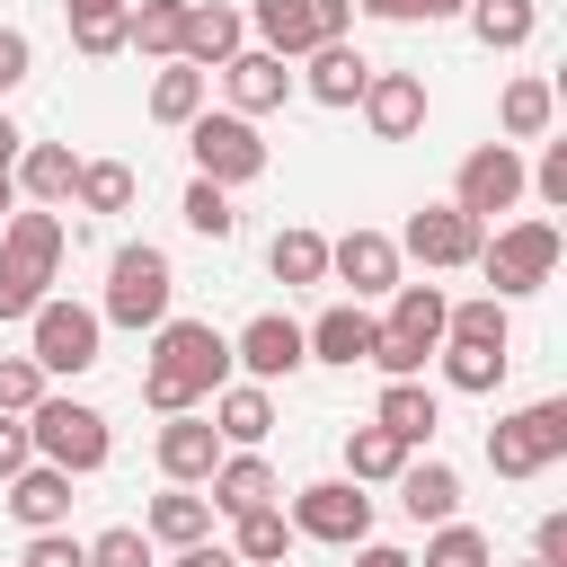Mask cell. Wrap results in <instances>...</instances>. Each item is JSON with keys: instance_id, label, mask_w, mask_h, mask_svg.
<instances>
[{"instance_id": "obj_46", "label": "cell", "mask_w": 567, "mask_h": 567, "mask_svg": "<svg viewBox=\"0 0 567 567\" xmlns=\"http://www.w3.org/2000/svg\"><path fill=\"white\" fill-rule=\"evenodd\" d=\"M18 567H89V540H71V523L62 532H27Z\"/></svg>"}, {"instance_id": "obj_51", "label": "cell", "mask_w": 567, "mask_h": 567, "mask_svg": "<svg viewBox=\"0 0 567 567\" xmlns=\"http://www.w3.org/2000/svg\"><path fill=\"white\" fill-rule=\"evenodd\" d=\"M354 9H363V18H390V27H408V18H416V0H354Z\"/></svg>"}, {"instance_id": "obj_26", "label": "cell", "mask_w": 567, "mask_h": 567, "mask_svg": "<svg viewBox=\"0 0 567 567\" xmlns=\"http://www.w3.org/2000/svg\"><path fill=\"white\" fill-rule=\"evenodd\" d=\"M496 124H505V142H514V151H523V142H549V124H558V89H549L540 71L505 80V97H496Z\"/></svg>"}, {"instance_id": "obj_13", "label": "cell", "mask_w": 567, "mask_h": 567, "mask_svg": "<svg viewBox=\"0 0 567 567\" xmlns=\"http://www.w3.org/2000/svg\"><path fill=\"white\" fill-rule=\"evenodd\" d=\"M399 266H408V257H399V239H390V230H346V239H328V275H337L354 301L399 292V284H408Z\"/></svg>"}, {"instance_id": "obj_28", "label": "cell", "mask_w": 567, "mask_h": 567, "mask_svg": "<svg viewBox=\"0 0 567 567\" xmlns=\"http://www.w3.org/2000/svg\"><path fill=\"white\" fill-rule=\"evenodd\" d=\"M142 532H151V549H195V540H213V505L195 487H159L151 514H142Z\"/></svg>"}, {"instance_id": "obj_18", "label": "cell", "mask_w": 567, "mask_h": 567, "mask_svg": "<svg viewBox=\"0 0 567 567\" xmlns=\"http://www.w3.org/2000/svg\"><path fill=\"white\" fill-rule=\"evenodd\" d=\"M204 416H213L221 452H257V443L275 434V390H257V381H221V390L204 399Z\"/></svg>"}, {"instance_id": "obj_30", "label": "cell", "mask_w": 567, "mask_h": 567, "mask_svg": "<svg viewBox=\"0 0 567 567\" xmlns=\"http://www.w3.org/2000/svg\"><path fill=\"white\" fill-rule=\"evenodd\" d=\"M177 44H186V0H133L124 9V53L177 62Z\"/></svg>"}, {"instance_id": "obj_1", "label": "cell", "mask_w": 567, "mask_h": 567, "mask_svg": "<svg viewBox=\"0 0 567 567\" xmlns=\"http://www.w3.org/2000/svg\"><path fill=\"white\" fill-rule=\"evenodd\" d=\"M230 381V337L213 319H159L151 328V363H142V408L186 416Z\"/></svg>"}, {"instance_id": "obj_3", "label": "cell", "mask_w": 567, "mask_h": 567, "mask_svg": "<svg viewBox=\"0 0 567 567\" xmlns=\"http://www.w3.org/2000/svg\"><path fill=\"white\" fill-rule=\"evenodd\" d=\"M168 301H177V266H168V248H151V239H124V248L106 257V301H97V319L142 337V328L177 319Z\"/></svg>"}, {"instance_id": "obj_12", "label": "cell", "mask_w": 567, "mask_h": 567, "mask_svg": "<svg viewBox=\"0 0 567 567\" xmlns=\"http://www.w3.org/2000/svg\"><path fill=\"white\" fill-rule=\"evenodd\" d=\"M230 363L257 381V390H275V381H292L301 363H310V346H301V319H284V310H257L239 337H230Z\"/></svg>"}, {"instance_id": "obj_20", "label": "cell", "mask_w": 567, "mask_h": 567, "mask_svg": "<svg viewBox=\"0 0 567 567\" xmlns=\"http://www.w3.org/2000/svg\"><path fill=\"white\" fill-rule=\"evenodd\" d=\"M0 505H9L27 532H62V523H71V470H53V461H27V470L0 487Z\"/></svg>"}, {"instance_id": "obj_38", "label": "cell", "mask_w": 567, "mask_h": 567, "mask_svg": "<svg viewBox=\"0 0 567 567\" xmlns=\"http://www.w3.org/2000/svg\"><path fill=\"white\" fill-rule=\"evenodd\" d=\"M408 567H496V540L478 523H434L425 532V558H408Z\"/></svg>"}, {"instance_id": "obj_21", "label": "cell", "mask_w": 567, "mask_h": 567, "mask_svg": "<svg viewBox=\"0 0 567 567\" xmlns=\"http://www.w3.org/2000/svg\"><path fill=\"white\" fill-rule=\"evenodd\" d=\"M310 71H292V89L301 97H319V106H354L363 97V80H372V62L354 53V35H337V44H319V53H301Z\"/></svg>"}, {"instance_id": "obj_44", "label": "cell", "mask_w": 567, "mask_h": 567, "mask_svg": "<svg viewBox=\"0 0 567 567\" xmlns=\"http://www.w3.org/2000/svg\"><path fill=\"white\" fill-rule=\"evenodd\" d=\"M523 186H532L549 213H567V142H540V159L523 168Z\"/></svg>"}, {"instance_id": "obj_34", "label": "cell", "mask_w": 567, "mask_h": 567, "mask_svg": "<svg viewBox=\"0 0 567 567\" xmlns=\"http://www.w3.org/2000/svg\"><path fill=\"white\" fill-rule=\"evenodd\" d=\"M284 549H292V523H284V505L230 514V558H239V567H284Z\"/></svg>"}, {"instance_id": "obj_15", "label": "cell", "mask_w": 567, "mask_h": 567, "mask_svg": "<svg viewBox=\"0 0 567 567\" xmlns=\"http://www.w3.org/2000/svg\"><path fill=\"white\" fill-rule=\"evenodd\" d=\"M239 44H248V18H239L230 0H186V44H177V62H186V71H204V80H213Z\"/></svg>"}, {"instance_id": "obj_50", "label": "cell", "mask_w": 567, "mask_h": 567, "mask_svg": "<svg viewBox=\"0 0 567 567\" xmlns=\"http://www.w3.org/2000/svg\"><path fill=\"white\" fill-rule=\"evenodd\" d=\"M168 567H239V558H230V540H195V549H177Z\"/></svg>"}, {"instance_id": "obj_29", "label": "cell", "mask_w": 567, "mask_h": 567, "mask_svg": "<svg viewBox=\"0 0 567 567\" xmlns=\"http://www.w3.org/2000/svg\"><path fill=\"white\" fill-rule=\"evenodd\" d=\"M461 27H470L487 53H523V44L540 35V0H470Z\"/></svg>"}, {"instance_id": "obj_16", "label": "cell", "mask_w": 567, "mask_h": 567, "mask_svg": "<svg viewBox=\"0 0 567 567\" xmlns=\"http://www.w3.org/2000/svg\"><path fill=\"white\" fill-rule=\"evenodd\" d=\"M221 89H230V115H275L284 97H292V62H275V53H257V44H239L230 62H221Z\"/></svg>"}, {"instance_id": "obj_45", "label": "cell", "mask_w": 567, "mask_h": 567, "mask_svg": "<svg viewBox=\"0 0 567 567\" xmlns=\"http://www.w3.org/2000/svg\"><path fill=\"white\" fill-rule=\"evenodd\" d=\"M35 301H44V275L18 266V257H0V319H35Z\"/></svg>"}, {"instance_id": "obj_33", "label": "cell", "mask_w": 567, "mask_h": 567, "mask_svg": "<svg viewBox=\"0 0 567 567\" xmlns=\"http://www.w3.org/2000/svg\"><path fill=\"white\" fill-rule=\"evenodd\" d=\"M443 310H452V301H443V284H399L381 328H399L408 346H425V354H434V346H443Z\"/></svg>"}, {"instance_id": "obj_4", "label": "cell", "mask_w": 567, "mask_h": 567, "mask_svg": "<svg viewBox=\"0 0 567 567\" xmlns=\"http://www.w3.org/2000/svg\"><path fill=\"white\" fill-rule=\"evenodd\" d=\"M27 354H35L44 381H80V372L106 363V319L89 301H71V292H44L35 319H27Z\"/></svg>"}, {"instance_id": "obj_5", "label": "cell", "mask_w": 567, "mask_h": 567, "mask_svg": "<svg viewBox=\"0 0 567 567\" xmlns=\"http://www.w3.org/2000/svg\"><path fill=\"white\" fill-rule=\"evenodd\" d=\"M27 443H35V461H53V470H71V478L106 470V452H115L106 416H97L89 399H62V390H44V399L27 408Z\"/></svg>"}, {"instance_id": "obj_24", "label": "cell", "mask_w": 567, "mask_h": 567, "mask_svg": "<svg viewBox=\"0 0 567 567\" xmlns=\"http://www.w3.org/2000/svg\"><path fill=\"white\" fill-rule=\"evenodd\" d=\"M390 487H399V514L408 523H425V532L434 523H461V470L452 461H408Z\"/></svg>"}, {"instance_id": "obj_52", "label": "cell", "mask_w": 567, "mask_h": 567, "mask_svg": "<svg viewBox=\"0 0 567 567\" xmlns=\"http://www.w3.org/2000/svg\"><path fill=\"white\" fill-rule=\"evenodd\" d=\"M354 567H408V549H390V540H363V549H354Z\"/></svg>"}, {"instance_id": "obj_47", "label": "cell", "mask_w": 567, "mask_h": 567, "mask_svg": "<svg viewBox=\"0 0 567 567\" xmlns=\"http://www.w3.org/2000/svg\"><path fill=\"white\" fill-rule=\"evenodd\" d=\"M27 71H35V44H27V27H0V97H9Z\"/></svg>"}, {"instance_id": "obj_17", "label": "cell", "mask_w": 567, "mask_h": 567, "mask_svg": "<svg viewBox=\"0 0 567 567\" xmlns=\"http://www.w3.org/2000/svg\"><path fill=\"white\" fill-rule=\"evenodd\" d=\"M354 106H363L372 142H408V133L425 124V80H416V71H372Z\"/></svg>"}, {"instance_id": "obj_9", "label": "cell", "mask_w": 567, "mask_h": 567, "mask_svg": "<svg viewBox=\"0 0 567 567\" xmlns=\"http://www.w3.org/2000/svg\"><path fill=\"white\" fill-rule=\"evenodd\" d=\"M292 540H328V549H363L372 540V496L354 487V478H310V487H292Z\"/></svg>"}, {"instance_id": "obj_55", "label": "cell", "mask_w": 567, "mask_h": 567, "mask_svg": "<svg viewBox=\"0 0 567 567\" xmlns=\"http://www.w3.org/2000/svg\"><path fill=\"white\" fill-rule=\"evenodd\" d=\"M9 213H18V177L0 168V221H9Z\"/></svg>"}, {"instance_id": "obj_31", "label": "cell", "mask_w": 567, "mask_h": 567, "mask_svg": "<svg viewBox=\"0 0 567 567\" xmlns=\"http://www.w3.org/2000/svg\"><path fill=\"white\" fill-rule=\"evenodd\" d=\"M443 346H487V354H514V310H505L496 292L452 301V310H443Z\"/></svg>"}, {"instance_id": "obj_7", "label": "cell", "mask_w": 567, "mask_h": 567, "mask_svg": "<svg viewBox=\"0 0 567 567\" xmlns=\"http://www.w3.org/2000/svg\"><path fill=\"white\" fill-rule=\"evenodd\" d=\"M549 461H567V399H532V408L487 425V470L496 478H540Z\"/></svg>"}, {"instance_id": "obj_40", "label": "cell", "mask_w": 567, "mask_h": 567, "mask_svg": "<svg viewBox=\"0 0 567 567\" xmlns=\"http://www.w3.org/2000/svg\"><path fill=\"white\" fill-rule=\"evenodd\" d=\"M71 204H89V213H133V168H124V159H80Z\"/></svg>"}, {"instance_id": "obj_25", "label": "cell", "mask_w": 567, "mask_h": 567, "mask_svg": "<svg viewBox=\"0 0 567 567\" xmlns=\"http://www.w3.org/2000/svg\"><path fill=\"white\" fill-rule=\"evenodd\" d=\"M9 177H18V204H44V213H53V204H71V186H80V151H71V142H27Z\"/></svg>"}, {"instance_id": "obj_41", "label": "cell", "mask_w": 567, "mask_h": 567, "mask_svg": "<svg viewBox=\"0 0 567 567\" xmlns=\"http://www.w3.org/2000/svg\"><path fill=\"white\" fill-rule=\"evenodd\" d=\"M177 213H186V230H195V239H230V230H239V213H230V186H213V177H186Z\"/></svg>"}, {"instance_id": "obj_56", "label": "cell", "mask_w": 567, "mask_h": 567, "mask_svg": "<svg viewBox=\"0 0 567 567\" xmlns=\"http://www.w3.org/2000/svg\"><path fill=\"white\" fill-rule=\"evenodd\" d=\"M523 567H549V558H523Z\"/></svg>"}, {"instance_id": "obj_6", "label": "cell", "mask_w": 567, "mask_h": 567, "mask_svg": "<svg viewBox=\"0 0 567 567\" xmlns=\"http://www.w3.org/2000/svg\"><path fill=\"white\" fill-rule=\"evenodd\" d=\"M239 18H248V35H257V53L301 62V53H319V44H337V35L354 27V0H248Z\"/></svg>"}, {"instance_id": "obj_42", "label": "cell", "mask_w": 567, "mask_h": 567, "mask_svg": "<svg viewBox=\"0 0 567 567\" xmlns=\"http://www.w3.org/2000/svg\"><path fill=\"white\" fill-rule=\"evenodd\" d=\"M89 567H159V558H151V532L142 523H106L89 540Z\"/></svg>"}, {"instance_id": "obj_14", "label": "cell", "mask_w": 567, "mask_h": 567, "mask_svg": "<svg viewBox=\"0 0 567 567\" xmlns=\"http://www.w3.org/2000/svg\"><path fill=\"white\" fill-rule=\"evenodd\" d=\"M159 478L168 487H204L213 478V461H221V434H213V416L204 408H186V416H159Z\"/></svg>"}, {"instance_id": "obj_39", "label": "cell", "mask_w": 567, "mask_h": 567, "mask_svg": "<svg viewBox=\"0 0 567 567\" xmlns=\"http://www.w3.org/2000/svg\"><path fill=\"white\" fill-rule=\"evenodd\" d=\"M434 354H443V390H461V399H487L514 363V354H487V346H434Z\"/></svg>"}, {"instance_id": "obj_53", "label": "cell", "mask_w": 567, "mask_h": 567, "mask_svg": "<svg viewBox=\"0 0 567 567\" xmlns=\"http://www.w3.org/2000/svg\"><path fill=\"white\" fill-rule=\"evenodd\" d=\"M18 151H27V133H18L9 115H0V168H18Z\"/></svg>"}, {"instance_id": "obj_10", "label": "cell", "mask_w": 567, "mask_h": 567, "mask_svg": "<svg viewBox=\"0 0 567 567\" xmlns=\"http://www.w3.org/2000/svg\"><path fill=\"white\" fill-rule=\"evenodd\" d=\"M523 195H532V186H523V151H514V142H478V151L461 159V177H452V204H461L478 230H487L496 213H514Z\"/></svg>"}, {"instance_id": "obj_32", "label": "cell", "mask_w": 567, "mask_h": 567, "mask_svg": "<svg viewBox=\"0 0 567 567\" xmlns=\"http://www.w3.org/2000/svg\"><path fill=\"white\" fill-rule=\"evenodd\" d=\"M408 461H416V452H408L399 434H381V425H346V478H354V487H390Z\"/></svg>"}, {"instance_id": "obj_8", "label": "cell", "mask_w": 567, "mask_h": 567, "mask_svg": "<svg viewBox=\"0 0 567 567\" xmlns=\"http://www.w3.org/2000/svg\"><path fill=\"white\" fill-rule=\"evenodd\" d=\"M186 159H195V177H213V186H257V177H266V133H257L248 115H230V106H204V115L186 124Z\"/></svg>"}, {"instance_id": "obj_11", "label": "cell", "mask_w": 567, "mask_h": 567, "mask_svg": "<svg viewBox=\"0 0 567 567\" xmlns=\"http://www.w3.org/2000/svg\"><path fill=\"white\" fill-rule=\"evenodd\" d=\"M478 221L461 213V204H425V213H408V230H399V257H416L425 275H452V266H470L478 257Z\"/></svg>"}, {"instance_id": "obj_2", "label": "cell", "mask_w": 567, "mask_h": 567, "mask_svg": "<svg viewBox=\"0 0 567 567\" xmlns=\"http://www.w3.org/2000/svg\"><path fill=\"white\" fill-rule=\"evenodd\" d=\"M558 257H567V239H558V221L549 213H523V221H496L487 239H478V275H487V292L496 301H523V292H540L549 275H558Z\"/></svg>"}, {"instance_id": "obj_35", "label": "cell", "mask_w": 567, "mask_h": 567, "mask_svg": "<svg viewBox=\"0 0 567 567\" xmlns=\"http://www.w3.org/2000/svg\"><path fill=\"white\" fill-rule=\"evenodd\" d=\"M124 9H133V0H62L71 44H80L89 62H115V53H124Z\"/></svg>"}, {"instance_id": "obj_27", "label": "cell", "mask_w": 567, "mask_h": 567, "mask_svg": "<svg viewBox=\"0 0 567 567\" xmlns=\"http://www.w3.org/2000/svg\"><path fill=\"white\" fill-rule=\"evenodd\" d=\"M372 425H381V434H399V443L416 452V443H434V425H443V399H434L425 381H381V408H372Z\"/></svg>"}, {"instance_id": "obj_23", "label": "cell", "mask_w": 567, "mask_h": 567, "mask_svg": "<svg viewBox=\"0 0 567 567\" xmlns=\"http://www.w3.org/2000/svg\"><path fill=\"white\" fill-rule=\"evenodd\" d=\"M301 346H310V363H337V372H354V363L372 354V310H363V301H328V310L301 328Z\"/></svg>"}, {"instance_id": "obj_54", "label": "cell", "mask_w": 567, "mask_h": 567, "mask_svg": "<svg viewBox=\"0 0 567 567\" xmlns=\"http://www.w3.org/2000/svg\"><path fill=\"white\" fill-rule=\"evenodd\" d=\"M470 0H416V18H461Z\"/></svg>"}, {"instance_id": "obj_22", "label": "cell", "mask_w": 567, "mask_h": 567, "mask_svg": "<svg viewBox=\"0 0 567 567\" xmlns=\"http://www.w3.org/2000/svg\"><path fill=\"white\" fill-rule=\"evenodd\" d=\"M62 248H71V230H62V213H44V204H18V213L0 221V257H18V266H35L44 284L62 275Z\"/></svg>"}, {"instance_id": "obj_49", "label": "cell", "mask_w": 567, "mask_h": 567, "mask_svg": "<svg viewBox=\"0 0 567 567\" xmlns=\"http://www.w3.org/2000/svg\"><path fill=\"white\" fill-rule=\"evenodd\" d=\"M532 558L567 567V514H540V532H532Z\"/></svg>"}, {"instance_id": "obj_48", "label": "cell", "mask_w": 567, "mask_h": 567, "mask_svg": "<svg viewBox=\"0 0 567 567\" xmlns=\"http://www.w3.org/2000/svg\"><path fill=\"white\" fill-rule=\"evenodd\" d=\"M27 461H35V443H27V416H0V487H9Z\"/></svg>"}, {"instance_id": "obj_19", "label": "cell", "mask_w": 567, "mask_h": 567, "mask_svg": "<svg viewBox=\"0 0 567 567\" xmlns=\"http://www.w3.org/2000/svg\"><path fill=\"white\" fill-rule=\"evenodd\" d=\"M284 487H275V461L266 452H221L213 461V478H204V505L213 514H257V505H275Z\"/></svg>"}, {"instance_id": "obj_36", "label": "cell", "mask_w": 567, "mask_h": 567, "mask_svg": "<svg viewBox=\"0 0 567 567\" xmlns=\"http://www.w3.org/2000/svg\"><path fill=\"white\" fill-rule=\"evenodd\" d=\"M266 266H275V284H328V239L292 221V230L266 239Z\"/></svg>"}, {"instance_id": "obj_37", "label": "cell", "mask_w": 567, "mask_h": 567, "mask_svg": "<svg viewBox=\"0 0 567 567\" xmlns=\"http://www.w3.org/2000/svg\"><path fill=\"white\" fill-rule=\"evenodd\" d=\"M204 89H213L204 71H186V62H168V71L151 80V124H177V133H186V124L204 115Z\"/></svg>"}, {"instance_id": "obj_43", "label": "cell", "mask_w": 567, "mask_h": 567, "mask_svg": "<svg viewBox=\"0 0 567 567\" xmlns=\"http://www.w3.org/2000/svg\"><path fill=\"white\" fill-rule=\"evenodd\" d=\"M44 399V372H35V354H0V416H27Z\"/></svg>"}]
</instances>
